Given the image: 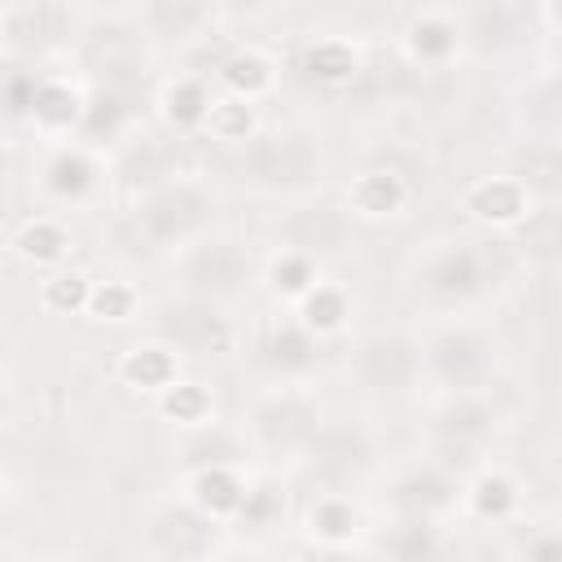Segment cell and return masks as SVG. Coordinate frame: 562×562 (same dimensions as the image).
<instances>
[{
	"label": "cell",
	"instance_id": "cell-1",
	"mask_svg": "<svg viewBox=\"0 0 562 562\" xmlns=\"http://www.w3.org/2000/svg\"><path fill=\"white\" fill-rule=\"evenodd\" d=\"M509 255L501 241H443L417 259V294L435 307H461L474 303L505 277Z\"/></svg>",
	"mask_w": 562,
	"mask_h": 562
},
{
	"label": "cell",
	"instance_id": "cell-2",
	"mask_svg": "<svg viewBox=\"0 0 562 562\" xmlns=\"http://www.w3.org/2000/svg\"><path fill=\"white\" fill-rule=\"evenodd\" d=\"M237 145V176L259 193H299L321 176V145L307 127H268Z\"/></svg>",
	"mask_w": 562,
	"mask_h": 562
},
{
	"label": "cell",
	"instance_id": "cell-3",
	"mask_svg": "<svg viewBox=\"0 0 562 562\" xmlns=\"http://www.w3.org/2000/svg\"><path fill=\"white\" fill-rule=\"evenodd\" d=\"M211 211H215V202H211V193L198 180L171 176L167 184H158V189H149V193L136 198L132 228L154 250H180L184 241H193L198 233H206Z\"/></svg>",
	"mask_w": 562,
	"mask_h": 562
},
{
	"label": "cell",
	"instance_id": "cell-4",
	"mask_svg": "<svg viewBox=\"0 0 562 562\" xmlns=\"http://www.w3.org/2000/svg\"><path fill=\"white\" fill-rule=\"evenodd\" d=\"M180 281L193 299L233 303L255 281V255L233 233H198L180 246Z\"/></svg>",
	"mask_w": 562,
	"mask_h": 562
},
{
	"label": "cell",
	"instance_id": "cell-5",
	"mask_svg": "<svg viewBox=\"0 0 562 562\" xmlns=\"http://www.w3.org/2000/svg\"><path fill=\"white\" fill-rule=\"evenodd\" d=\"M79 57H83V70H88L92 88L119 92L127 101H136V92L149 79V44H145V31L132 26V22H123V18H101L83 35Z\"/></svg>",
	"mask_w": 562,
	"mask_h": 562
},
{
	"label": "cell",
	"instance_id": "cell-6",
	"mask_svg": "<svg viewBox=\"0 0 562 562\" xmlns=\"http://www.w3.org/2000/svg\"><path fill=\"white\" fill-rule=\"evenodd\" d=\"M351 373L369 395H404L422 378V342L400 329H378L351 351Z\"/></svg>",
	"mask_w": 562,
	"mask_h": 562
},
{
	"label": "cell",
	"instance_id": "cell-7",
	"mask_svg": "<svg viewBox=\"0 0 562 562\" xmlns=\"http://www.w3.org/2000/svg\"><path fill=\"white\" fill-rule=\"evenodd\" d=\"M277 241L281 250H294V255H307L312 263L316 259H334L347 250L351 241V215L329 202V198H307V202H294L281 220H277Z\"/></svg>",
	"mask_w": 562,
	"mask_h": 562
},
{
	"label": "cell",
	"instance_id": "cell-8",
	"mask_svg": "<svg viewBox=\"0 0 562 562\" xmlns=\"http://www.w3.org/2000/svg\"><path fill=\"white\" fill-rule=\"evenodd\" d=\"M487 369H492V342L474 325H443L422 347V373H430L448 391L479 386Z\"/></svg>",
	"mask_w": 562,
	"mask_h": 562
},
{
	"label": "cell",
	"instance_id": "cell-9",
	"mask_svg": "<svg viewBox=\"0 0 562 562\" xmlns=\"http://www.w3.org/2000/svg\"><path fill=\"white\" fill-rule=\"evenodd\" d=\"M316 426H321L316 400L303 395L299 386H281V391L263 395L250 413V435L268 452H303V443L312 439Z\"/></svg>",
	"mask_w": 562,
	"mask_h": 562
},
{
	"label": "cell",
	"instance_id": "cell-10",
	"mask_svg": "<svg viewBox=\"0 0 562 562\" xmlns=\"http://www.w3.org/2000/svg\"><path fill=\"white\" fill-rule=\"evenodd\" d=\"M154 325H158L162 342L184 356H215V351H228V342H233V329L220 316V303H206L193 294L162 303Z\"/></svg>",
	"mask_w": 562,
	"mask_h": 562
},
{
	"label": "cell",
	"instance_id": "cell-11",
	"mask_svg": "<svg viewBox=\"0 0 562 562\" xmlns=\"http://www.w3.org/2000/svg\"><path fill=\"white\" fill-rule=\"evenodd\" d=\"M0 35H4L18 53L44 57V53H57V48L70 44L75 18H70V4H66V0H18V4L4 9Z\"/></svg>",
	"mask_w": 562,
	"mask_h": 562
},
{
	"label": "cell",
	"instance_id": "cell-12",
	"mask_svg": "<svg viewBox=\"0 0 562 562\" xmlns=\"http://www.w3.org/2000/svg\"><path fill=\"white\" fill-rule=\"evenodd\" d=\"M299 457H303V465H307L316 479H325V483H342V479H351L356 470H364V461H369V443H364L356 430H342V426H316Z\"/></svg>",
	"mask_w": 562,
	"mask_h": 562
},
{
	"label": "cell",
	"instance_id": "cell-13",
	"mask_svg": "<svg viewBox=\"0 0 562 562\" xmlns=\"http://www.w3.org/2000/svg\"><path fill=\"white\" fill-rule=\"evenodd\" d=\"M255 356L268 373L277 378H299L316 364V334L303 325V321H272L259 342H255Z\"/></svg>",
	"mask_w": 562,
	"mask_h": 562
},
{
	"label": "cell",
	"instance_id": "cell-14",
	"mask_svg": "<svg viewBox=\"0 0 562 562\" xmlns=\"http://www.w3.org/2000/svg\"><path fill=\"white\" fill-rule=\"evenodd\" d=\"M114 176L127 193H149L158 184H167L176 176V154L171 145H162L158 136H132L123 149H119V162H114Z\"/></svg>",
	"mask_w": 562,
	"mask_h": 562
},
{
	"label": "cell",
	"instance_id": "cell-15",
	"mask_svg": "<svg viewBox=\"0 0 562 562\" xmlns=\"http://www.w3.org/2000/svg\"><path fill=\"white\" fill-rule=\"evenodd\" d=\"M140 31L167 44H193L206 35L211 0H140Z\"/></svg>",
	"mask_w": 562,
	"mask_h": 562
},
{
	"label": "cell",
	"instance_id": "cell-16",
	"mask_svg": "<svg viewBox=\"0 0 562 562\" xmlns=\"http://www.w3.org/2000/svg\"><path fill=\"white\" fill-rule=\"evenodd\" d=\"M211 536H215V522L206 509L198 505H167L154 522H149V540L158 553H176V558H189V553H206L211 549Z\"/></svg>",
	"mask_w": 562,
	"mask_h": 562
},
{
	"label": "cell",
	"instance_id": "cell-17",
	"mask_svg": "<svg viewBox=\"0 0 562 562\" xmlns=\"http://www.w3.org/2000/svg\"><path fill=\"white\" fill-rule=\"evenodd\" d=\"M40 180H44V193L48 198H57V202H83L92 193V184H97V167H92V158L83 149L61 145V149L48 154Z\"/></svg>",
	"mask_w": 562,
	"mask_h": 562
},
{
	"label": "cell",
	"instance_id": "cell-18",
	"mask_svg": "<svg viewBox=\"0 0 562 562\" xmlns=\"http://www.w3.org/2000/svg\"><path fill=\"white\" fill-rule=\"evenodd\" d=\"M408 198V176H400L395 167H373L360 171L351 184V206L360 215H395Z\"/></svg>",
	"mask_w": 562,
	"mask_h": 562
},
{
	"label": "cell",
	"instance_id": "cell-19",
	"mask_svg": "<svg viewBox=\"0 0 562 562\" xmlns=\"http://www.w3.org/2000/svg\"><path fill=\"white\" fill-rule=\"evenodd\" d=\"M527 193L518 189L514 176H492V180H479L470 193H465V206L479 215V220H492V224H514L522 211H527Z\"/></svg>",
	"mask_w": 562,
	"mask_h": 562
},
{
	"label": "cell",
	"instance_id": "cell-20",
	"mask_svg": "<svg viewBox=\"0 0 562 562\" xmlns=\"http://www.w3.org/2000/svg\"><path fill=\"white\" fill-rule=\"evenodd\" d=\"M119 378L127 386H145V391H162L176 382V351L167 342H149V347H132L119 360Z\"/></svg>",
	"mask_w": 562,
	"mask_h": 562
},
{
	"label": "cell",
	"instance_id": "cell-21",
	"mask_svg": "<svg viewBox=\"0 0 562 562\" xmlns=\"http://www.w3.org/2000/svg\"><path fill=\"white\" fill-rule=\"evenodd\" d=\"M241 496H246V487L237 483L233 465H198L193 470V505L206 509L211 518L215 514H233L241 505Z\"/></svg>",
	"mask_w": 562,
	"mask_h": 562
},
{
	"label": "cell",
	"instance_id": "cell-22",
	"mask_svg": "<svg viewBox=\"0 0 562 562\" xmlns=\"http://www.w3.org/2000/svg\"><path fill=\"white\" fill-rule=\"evenodd\" d=\"M206 110H211V97H206L202 75H180L176 83H167V92H162V114H167V123H171L176 132L202 127Z\"/></svg>",
	"mask_w": 562,
	"mask_h": 562
},
{
	"label": "cell",
	"instance_id": "cell-23",
	"mask_svg": "<svg viewBox=\"0 0 562 562\" xmlns=\"http://www.w3.org/2000/svg\"><path fill=\"white\" fill-rule=\"evenodd\" d=\"M558 176H562V167H558V149H553L549 140H527L522 162H518V171H514L518 189H522L527 198H544V202H553V193H558Z\"/></svg>",
	"mask_w": 562,
	"mask_h": 562
},
{
	"label": "cell",
	"instance_id": "cell-24",
	"mask_svg": "<svg viewBox=\"0 0 562 562\" xmlns=\"http://www.w3.org/2000/svg\"><path fill=\"white\" fill-rule=\"evenodd\" d=\"M457 40H461L457 22H448V18H439V13H426V18H417V22L408 26V53H413V61H422V66L443 61V57L457 48Z\"/></svg>",
	"mask_w": 562,
	"mask_h": 562
},
{
	"label": "cell",
	"instance_id": "cell-25",
	"mask_svg": "<svg viewBox=\"0 0 562 562\" xmlns=\"http://www.w3.org/2000/svg\"><path fill=\"white\" fill-rule=\"evenodd\" d=\"M342 316H347V299H342V290H334V285H325V281H312L303 294H299V321L321 338V334H334L338 325H342Z\"/></svg>",
	"mask_w": 562,
	"mask_h": 562
},
{
	"label": "cell",
	"instance_id": "cell-26",
	"mask_svg": "<svg viewBox=\"0 0 562 562\" xmlns=\"http://www.w3.org/2000/svg\"><path fill=\"white\" fill-rule=\"evenodd\" d=\"M79 110H83V97H75L66 83H40V88H35L31 119H35V123H44L48 132L79 127Z\"/></svg>",
	"mask_w": 562,
	"mask_h": 562
},
{
	"label": "cell",
	"instance_id": "cell-27",
	"mask_svg": "<svg viewBox=\"0 0 562 562\" xmlns=\"http://www.w3.org/2000/svg\"><path fill=\"white\" fill-rule=\"evenodd\" d=\"M220 79H224L237 97L255 101V97L272 83V70H268V61H263L259 53H250V48H233V53L224 57V66H220Z\"/></svg>",
	"mask_w": 562,
	"mask_h": 562
},
{
	"label": "cell",
	"instance_id": "cell-28",
	"mask_svg": "<svg viewBox=\"0 0 562 562\" xmlns=\"http://www.w3.org/2000/svg\"><path fill=\"white\" fill-rule=\"evenodd\" d=\"M395 501L408 514H430L435 505L448 501V479L439 470H413V474H404L395 483Z\"/></svg>",
	"mask_w": 562,
	"mask_h": 562
},
{
	"label": "cell",
	"instance_id": "cell-29",
	"mask_svg": "<svg viewBox=\"0 0 562 562\" xmlns=\"http://www.w3.org/2000/svg\"><path fill=\"white\" fill-rule=\"evenodd\" d=\"M66 246H70V241H66V228H61L57 220H48V215L31 220V224L18 233V255L31 259V263H53V259H61Z\"/></svg>",
	"mask_w": 562,
	"mask_h": 562
},
{
	"label": "cell",
	"instance_id": "cell-30",
	"mask_svg": "<svg viewBox=\"0 0 562 562\" xmlns=\"http://www.w3.org/2000/svg\"><path fill=\"white\" fill-rule=\"evenodd\" d=\"M184 461L198 470V465H233L237 461V439L224 430V426H211V422H198V435L184 443Z\"/></svg>",
	"mask_w": 562,
	"mask_h": 562
},
{
	"label": "cell",
	"instance_id": "cell-31",
	"mask_svg": "<svg viewBox=\"0 0 562 562\" xmlns=\"http://www.w3.org/2000/svg\"><path fill=\"white\" fill-rule=\"evenodd\" d=\"M202 127L220 140H246L250 127H255V114H250V101L246 97H228V101H211Z\"/></svg>",
	"mask_w": 562,
	"mask_h": 562
},
{
	"label": "cell",
	"instance_id": "cell-32",
	"mask_svg": "<svg viewBox=\"0 0 562 562\" xmlns=\"http://www.w3.org/2000/svg\"><path fill=\"white\" fill-rule=\"evenodd\" d=\"M268 281H272V290L277 294H290V299H299L312 281H316V263L307 259V255H294V250H281L272 263H268Z\"/></svg>",
	"mask_w": 562,
	"mask_h": 562
},
{
	"label": "cell",
	"instance_id": "cell-33",
	"mask_svg": "<svg viewBox=\"0 0 562 562\" xmlns=\"http://www.w3.org/2000/svg\"><path fill=\"white\" fill-rule=\"evenodd\" d=\"M162 413L184 422V426H198L211 413V395L193 382H171V386H162Z\"/></svg>",
	"mask_w": 562,
	"mask_h": 562
},
{
	"label": "cell",
	"instance_id": "cell-34",
	"mask_svg": "<svg viewBox=\"0 0 562 562\" xmlns=\"http://www.w3.org/2000/svg\"><path fill=\"white\" fill-rule=\"evenodd\" d=\"M307 70H312L316 79H325V83H351L360 66H356L351 48H342V44L325 40V44H316V48L307 53Z\"/></svg>",
	"mask_w": 562,
	"mask_h": 562
},
{
	"label": "cell",
	"instance_id": "cell-35",
	"mask_svg": "<svg viewBox=\"0 0 562 562\" xmlns=\"http://www.w3.org/2000/svg\"><path fill=\"white\" fill-rule=\"evenodd\" d=\"M514 224H522V241H527V250H536V255H553V246H558V215H553V202H544L540 211H522Z\"/></svg>",
	"mask_w": 562,
	"mask_h": 562
},
{
	"label": "cell",
	"instance_id": "cell-36",
	"mask_svg": "<svg viewBox=\"0 0 562 562\" xmlns=\"http://www.w3.org/2000/svg\"><path fill=\"white\" fill-rule=\"evenodd\" d=\"M44 307L53 312H70V307H88V281L79 272H57L44 281Z\"/></svg>",
	"mask_w": 562,
	"mask_h": 562
},
{
	"label": "cell",
	"instance_id": "cell-37",
	"mask_svg": "<svg viewBox=\"0 0 562 562\" xmlns=\"http://www.w3.org/2000/svg\"><path fill=\"white\" fill-rule=\"evenodd\" d=\"M132 307H136V294L127 285H119V281H105V285L88 290V312L101 316V321H127Z\"/></svg>",
	"mask_w": 562,
	"mask_h": 562
},
{
	"label": "cell",
	"instance_id": "cell-38",
	"mask_svg": "<svg viewBox=\"0 0 562 562\" xmlns=\"http://www.w3.org/2000/svg\"><path fill=\"white\" fill-rule=\"evenodd\" d=\"M356 527V514H351V505L342 501V496H321L316 501V509H312V531H321V536H347Z\"/></svg>",
	"mask_w": 562,
	"mask_h": 562
},
{
	"label": "cell",
	"instance_id": "cell-39",
	"mask_svg": "<svg viewBox=\"0 0 562 562\" xmlns=\"http://www.w3.org/2000/svg\"><path fill=\"white\" fill-rule=\"evenodd\" d=\"M220 4H228V9H237V13H255V9H263L268 0H220Z\"/></svg>",
	"mask_w": 562,
	"mask_h": 562
},
{
	"label": "cell",
	"instance_id": "cell-40",
	"mask_svg": "<svg viewBox=\"0 0 562 562\" xmlns=\"http://www.w3.org/2000/svg\"><path fill=\"white\" fill-rule=\"evenodd\" d=\"M97 9H105V13H123V9H132V4H140V0H92Z\"/></svg>",
	"mask_w": 562,
	"mask_h": 562
},
{
	"label": "cell",
	"instance_id": "cell-41",
	"mask_svg": "<svg viewBox=\"0 0 562 562\" xmlns=\"http://www.w3.org/2000/svg\"><path fill=\"white\" fill-rule=\"evenodd\" d=\"M465 4H492V0H465Z\"/></svg>",
	"mask_w": 562,
	"mask_h": 562
},
{
	"label": "cell",
	"instance_id": "cell-42",
	"mask_svg": "<svg viewBox=\"0 0 562 562\" xmlns=\"http://www.w3.org/2000/svg\"><path fill=\"white\" fill-rule=\"evenodd\" d=\"M0 4H4V0H0Z\"/></svg>",
	"mask_w": 562,
	"mask_h": 562
}]
</instances>
